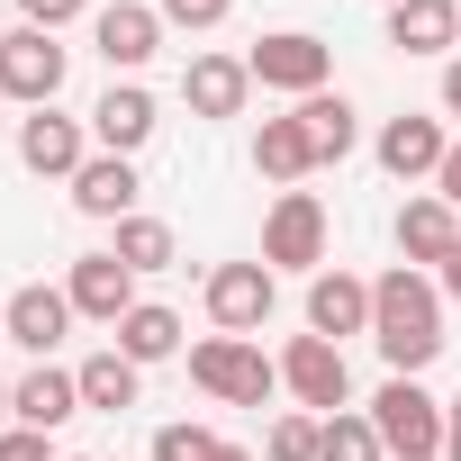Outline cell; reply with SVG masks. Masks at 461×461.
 Instances as JSON below:
<instances>
[{"mask_svg":"<svg viewBox=\"0 0 461 461\" xmlns=\"http://www.w3.org/2000/svg\"><path fill=\"white\" fill-rule=\"evenodd\" d=\"M371 344L389 362V380H416L434 353H443V299L416 263H398L389 281H371Z\"/></svg>","mask_w":461,"mask_h":461,"instance_id":"obj_1","label":"cell"},{"mask_svg":"<svg viewBox=\"0 0 461 461\" xmlns=\"http://www.w3.org/2000/svg\"><path fill=\"white\" fill-rule=\"evenodd\" d=\"M190 380L208 398H226V407H263L281 389V362H263L245 335H208V344H190Z\"/></svg>","mask_w":461,"mask_h":461,"instance_id":"obj_2","label":"cell"},{"mask_svg":"<svg viewBox=\"0 0 461 461\" xmlns=\"http://www.w3.org/2000/svg\"><path fill=\"white\" fill-rule=\"evenodd\" d=\"M371 425H380V443H389L398 461H443V407H434L416 380H389V389L371 398Z\"/></svg>","mask_w":461,"mask_h":461,"instance_id":"obj_3","label":"cell"},{"mask_svg":"<svg viewBox=\"0 0 461 461\" xmlns=\"http://www.w3.org/2000/svg\"><path fill=\"white\" fill-rule=\"evenodd\" d=\"M245 73H254L263 91H299V100H317V91H326V73H335V55H326L317 37L281 28V37H263V46L245 55Z\"/></svg>","mask_w":461,"mask_h":461,"instance_id":"obj_4","label":"cell"},{"mask_svg":"<svg viewBox=\"0 0 461 461\" xmlns=\"http://www.w3.org/2000/svg\"><path fill=\"white\" fill-rule=\"evenodd\" d=\"M0 91L28 100V109H55V91H64V46H55L46 28L0 37Z\"/></svg>","mask_w":461,"mask_h":461,"instance_id":"obj_5","label":"cell"},{"mask_svg":"<svg viewBox=\"0 0 461 461\" xmlns=\"http://www.w3.org/2000/svg\"><path fill=\"white\" fill-rule=\"evenodd\" d=\"M281 380L299 389V407H326V416H344V398H353L344 344H326V335H290V353H281Z\"/></svg>","mask_w":461,"mask_h":461,"instance_id":"obj_6","label":"cell"},{"mask_svg":"<svg viewBox=\"0 0 461 461\" xmlns=\"http://www.w3.org/2000/svg\"><path fill=\"white\" fill-rule=\"evenodd\" d=\"M208 317L226 335H254L272 317V263H217L208 272Z\"/></svg>","mask_w":461,"mask_h":461,"instance_id":"obj_7","label":"cell"},{"mask_svg":"<svg viewBox=\"0 0 461 461\" xmlns=\"http://www.w3.org/2000/svg\"><path fill=\"white\" fill-rule=\"evenodd\" d=\"M326 254V208L308 199V190H281V208H272V226H263V263H317Z\"/></svg>","mask_w":461,"mask_h":461,"instance_id":"obj_8","label":"cell"},{"mask_svg":"<svg viewBox=\"0 0 461 461\" xmlns=\"http://www.w3.org/2000/svg\"><path fill=\"white\" fill-rule=\"evenodd\" d=\"M91 46L109 55V73H136V64H154V46H163V10L109 0V10H100V28H91Z\"/></svg>","mask_w":461,"mask_h":461,"instance_id":"obj_9","label":"cell"},{"mask_svg":"<svg viewBox=\"0 0 461 461\" xmlns=\"http://www.w3.org/2000/svg\"><path fill=\"white\" fill-rule=\"evenodd\" d=\"M64 299H73V317H100V326H118V317L136 308V272H127L118 254H82Z\"/></svg>","mask_w":461,"mask_h":461,"instance_id":"obj_10","label":"cell"},{"mask_svg":"<svg viewBox=\"0 0 461 461\" xmlns=\"http://www.w3.org/2000/svg\"><path fill=\"white\" fill-rule=\"evenodd\" d=\"M64 326H73V299H64V290H46V281H28V290L10 299V317H0V335H10V344H28L37 362L64 344Z\"/></svg>","mask_w":461,"mask_h":461,"instance_id":"obj_11","label":"cell"},{"mask_svg":"<svg viewBox=\"0 0 461 461\" xmlns=\"http://www.w3.org/2000/svg\"><path fill=\"white\" fill-rule=\"evenodd\" d=\"M308 335H371V290L353 281V272H317L308 281Z\"/></svg>","mask_w":461,"mask_h":461,"instance_id":"obj_12","label":"cell"},{"mask_svg":"<svg viewBox=\"0 0 461 461\" xmlns=\"http://www.w3.org/2000/svg\"><path fill=\"white\" fill-rule=\"evenodd\" d=\"M443 154H452V136H443L434 118H416V109L380 127V163H389L398 181H416V172H443Z\"/></svg>","mask_w":461,"mask_h":461,"instance_id":"obj_13","label":"cell"},{"mask_svg":"<svg viewBox=\"0 0 461 461\" xmlns=\"http://www.w3.org/2000/svg\"><path fill=\"white\" fill-rule=\"evenodd\" d=\"M73 407H82V380H73V371H46V362H37V371L10 389V416H19L28 434H55Z\"/></svg>","mask_w":461,"mask_h":461,"instance_id":"obj_14","label":"cell"},{"mask_svg":"<svg viewBox=\"0 0 461 461\" xmlns=\"http://www.w3.org/2000/svg\"><path fill=\"white\" fill-rule=\"evenodd\" d=\"M245 91H254V73H245L236 55H199V64L181 73V100H190L199 118H236V109H245Z\"/></svg>","mask_w":461,"mask_h":461,"instance_id":"obj_15","label":"cell"},{"mask_svg":"<svg viewBox=\"0 0 461 461\" xmlns=\"http://www.w3.org/2000/svg\"><path fill=\"white\" fill-rule=\"evenodd\" d=\"M452 245H461L452 199H407V208H398V254H407V263H452Z\"/></svg>","mask_w":461,"mask_h":461,"instance_id":"obj_16","label":"cell"},{"mask_svg":"<svg viewBox=\"0 0 461 461\" xmlns=\"http://www.w3.org/2000/svg\"><path fill=\"white\" fill-rule=\"evenodd\" d=\"M73 208H82V217H127V208H136V163H127V154H91V163L73 172Z\"/></svg>","mask_w":461,"mask_h":461,"instance_id":"obj_17","label":"cell"},{"mask_svg":"<svg viewBox=\"0 0 461 461\" xmlns=\"http://www.w3.org/2000/svg\"><path fill=\"white\" fill-rule=\"evenodd\" d=\"M461 37V0H398L389 10V46H407V55H443Z\"/></svg>","mask_w":461,"mask_h":461,"instance_id":"obj_18","label":"cell"},{"mask_svg":"<svg viewBox=\"0 0 461 461\" xmlns=\"http://www.w3.org/2000/svg\"><path fill=\"white\" fill-rule=\"evenodd\" d=\"M91 127H100V145H109V154H136V145L154 136V91H136V82H109V100L91 109Z\"/></svg>","mask_w":461,"mask_h":461,"instance_id":"obj_19","label":"cell"},{"mask_svg":"<svg viewBox=\"0 0 461 461\" xmlns=\"http://www.w3.org/2000/svg\"><path fill=\"white\" fill-rule=\"evenodd\" d=\"M19 163H28V172H82L91 154H82V127H73V118L37 109V118L19 127Z\"/></svg>","mask_w":461,"mask_h":461,"instance_id":"obj_20","label":"cell"},{"mask_svg":"<svg viewBox=\"0 0 461 461\" xmlns=\"http://www.w3.org/2000/svg\"><path fill=\"white\" fill-rule=\"evenodd\" d=\"M254 172H272V181H308V172H317L308 127H299V118H263V136H254Z\"/></svg>","mask_w":461,"mask_h":461,"instance_id":"obj_21","label":"cell"},{"mask_svg":"<svg viewBox=\"0 0 461 461\" xmlns=\"http://www.w3.org/2000/svg\"><path fill=\"white\" fill-rule=\"evenodd\" d=\"M118 353H127L136 371H145V362H172V353H181V317H172V308H145V299H136V308L118 317Z\"/></svg>","mask_w":461,"mask_h":461,"instance_id":"obj_22","label":"cell"},{"mask_svg":"<svg viewBox=\"0 0 461 461\" xmlns=\"http://www.w3.org/2000/svg\"><path fill=\"white\" fill-rule=\"evenodd\" d=\"M299 127H308V145H317V163H344L353 154V100L344 91H317V100H299Z\"/></svg>","mask_w":461,"mask_h":461,"instance_id":"obj_23","label":"cell"},{"mask_svg":"<svg viewBox=\"0 0 461 461\" xmlns=\"http://www.w3.org/2000/svg\"><path fill=\"white\" fill-rule=\"evenodd\" d=\"M73 380H82V407H109V416H118V407H136V362H127L118 344H109V353H91Z\"/></svg>","mask_w":461,"mask_h":461,"instance_id":"obj_24","label":"cell"},{"mask_svg":"<svg viewBox=\"0 0 461 461\" xmlns=\"http://www.w3.org/2000/svg\"><path fill=\"white\" fill-rule=\"evenodd\" d=\"M127 272H172V226L163 217H118V245H109Z\"/></svg>","mask_w":461,"mask_h":461,"instance_id":"obj_25","label":"cell"},{"mask_svg":"<svg viewBox=\"0 0 461 461\" xmlns=\"http://www.w3.org/2000/svg\"><path fill=\"white\" fill-rule=\"evenodd\" d=\"M389 443H380V425L371 416H326V434H317V461H380Z\"/></svg>","mask_w":461,"mask_h":461,"instance_id":"obj_26","label":"cell"},{"mask_svg":"<svg viewBox=\"0 0 461 461\" xmlns=\"http://www.w3.org/2000/svg\"><path fill=\"white\" fill-rule=\"evenodd\" d=\"M317 434H326L317 416H281L272 425V461H317Z\"/></svg>","mask_w":461,"mask_h":461,"instance_id":"obj_27","label":"cell"},{"mask_svg":"<svg viewBox=\"0 0 461 461\" xmlns=\"http://www.w3.org/2000/svg\"><path fill=\"white\" fill-rule=\"evenodd\" d=\"M208 452H217L208 425H163V434H154V461H208Z\"/></svg>","mask_w":461,"mask_h":461,"instance_id":"obj_28","label":"cell"},{"mask_svg":"<svg viewBox=\"0 0 461 461\" xmlns=\"http://www.w3.org/2000/svg\"><path fill=\"white\" fill-rule=\"evenodd\" d=\"M226 10H236V0H163V19H172V28H217Z\"/></svg>","mask_w":461,"mask_h":461,"instance_id":"obj_29","label":"cell"},{"mask_svg":"<svg viewBox=\"0 0 461 461\" xmlns=\"http://www.w3.org/2000/svg\"><path fill=\"white\" fill-rule=\"evenodd\" d=\"M19 10H28V28H46V37H55V28H73V19H82V0H19Z\"/></svg>","mask_w":461,"mask_h":461,"instance_id":"obj_30","label":"cell"},{"mask_svg":"<svg viewBox=\"0 0 461 461\" xmlns=\"http://www.w3.org/2000/svg\"><path fill=\"white\" fill-rule=\"evenodd\" d=\"M0 461H46V434H28V425L0 434Z\"/></svg>","mask_w":461,"mask_h":461,"instance_id":"obj_31","label":"cell"},{"mask_svg":"<svg viewBox=\"0 0 461 461\" xmlns=\"http://www.w3.org/2000/svg\"><path fill=\"white\" fill-rule=\"evenodd\" d=\"M443 461H461V398L443 407Z\"/></svg>","mask_w":461,"mask_h":461,"instance_id":"obj_32","label":"cell"},{"mask_svg":"<svg viewBox=\"0 0 461 461\" xmlns=\"http://www.w3.org/2000/svg\"><path fill=\"white\" fill-rule=\"evenodd\" d=\"M434 181H443V199H452V208H461V145H452V154H443V172H434Z\"/></svg>","mask_w":461,"mask_h":461,"instance_id":"obj_33","label":"cell"},{"mask_svg":"<svg viewBox=\"0 0 461 461\" xmlns=\"http://www.w3.org/2000/svg\"><path fill=\"white\" fill-rule=\"evenodd\" d=\"M443 109H452V118H461V55H452V64H443Z\"/></svg>","mask_w":461,"mask_h":461,"instance_id":"obj_34","label":"cell"},{"mask_svg":"<svg viewBox=\"0 0 461 461\" xmlns=\"http://www.w3.org/2000/svg\"><path fill=\"white\" fill-rule=\"evenodd\" d=\"M443 290H452V299H461V245H452V263H443Z\"/></svg>","mask_w":461,"mask_h":461,"instance_id":"obj_35","label":"cell"},{"mask_svg":"<svg viewBox=\"0 0 461 461\" xmlns=\"http://www.w3.org/2000/svg\"><path fill=\"white\" fill-rule=\"evenodd\" d=\"M208 461H254V452H245V443H217V452H208Z\"/></svg>","mask_w":461,"mask_h":461,"instance_id":"obj_36","label":"cell"},{"mask_svg":"<svg viewBox=\"0 0 461 461\" xmlns=\"http://www.w3.org/2000/svg\"><path fill=\"white\" fill-rule=\"evenodd\" d=\"M0 416H10V389H0Z\"/></svg>","mask_w":461,"mask_h":461,"instance_id":"obj_37","label":"cell"},{"mask_svg":"<svg viewBox=\"0 0 461 461\" xmlns=\"http://www.w3.org/2000/svg\"><path fill=\"white\" fill-rule=\"evenodd\" d=\"M389 10H398V0H389Z\"/></svg>","mask_w":461,"mask_h":461,"instance_id":"obj_38","label":"cell"},{"mask_svg":"<svg viewBox=\"0 0 461 461\" xmlns=\"http://www.w3.org/2000/svg\"><path fill=\"white\" fill-rule=\"evenodd\" d=\"M73 461H82V452H73Z\"/></svg>","mask_w":461,"mask_h":461,"instance_id":"obj_39","label":"cell"}]
</instances>
